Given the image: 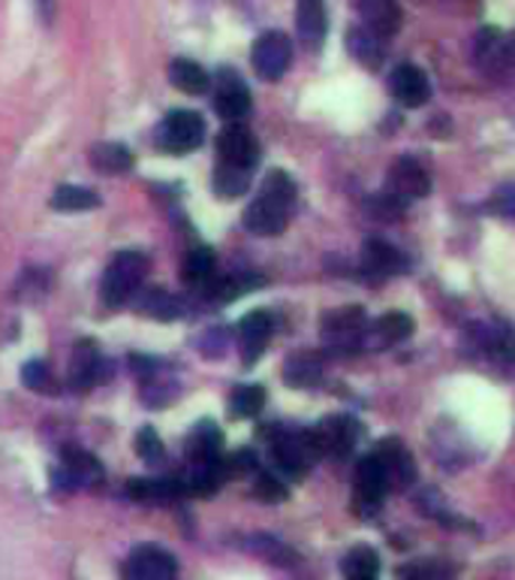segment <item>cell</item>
I'll use <instances>...</instances> for the list:
<instances>
[{"mask_svg":"<svg viewBox=\"0 0 515 580\" xmlns=\"http://www.w3.org/2000/svg\"><path fill=\"white\" fill-rule=\"evenodd\" d=\"M145 272H148V257L143 251H118L112 257L109 267L103 272L99 281V297L106 305H124L133 293L143 284Z\"/></svg>","mask_w":515,"mask_h":580,"instance_id":"cell-1","label":"cell"},{"mask_svg":"<svg viewBox=\"0 0 515 580\" xmlns=\"http://www.w3.org/2000/svg\"><path fill=\"white\" fill-rule=\"evenodd\" d=\"M160 152H169V155H190L197 152L202 139H206V122L199 112L190 110H176L166 115L157 134H154Z\"/></svg>","mask_w":515,"mask_h":580,"instance_id":"cell-2","label":"cell"},{"mask_svg":"<svg viewBox=\"0 0 515 580\" xmlns=\"http://www.w3.org/2000/svg\"><path fill=\"white\" fill-rule=\"evenodd\" d=\"M368 314L362 305H347V309H335V312L323 314L319 321V335L329 342L332 348H362L365 333H368Z\"/></svg>","mask_w":515,"mask_h":580,"instance_id":"cell-3","label":"cell"},{"mask_svg":"<svg viewBox=\"0 0 515 580\" xmlns=\"http://www.w3.org/2000/svg\"><path fill=\"white\" fill-rule=\"evenodd\" d=\"M431 190V176L428 169L419 164L417 157H398L386 176L383 194H389L398 206H410L413 200H422Z\"/></svg>","mask_w":515,"mask_h":580,"instance_id":"cell-4","label":"cell"},{"mask_svg":"<svg viewBox=\"0 0 515 580\" xmlns=\"http://www.w3.org/2000/svg\"><path fill=\"white\" fill-rule=\"evenodd\" d=\"M251 61L256 76L265 79V82H277L290 70V64H293V43H290V37L281 34V31L263 34L253 43Z\"/></svg>","mask_w":515,"mask_h":580,"instance_id":"cell-5","label":"cell"},{"mask_svg":"<svg viewBox=\"0 0 515 580\" xmlns=\"http://www.w3.org/2000/svg\"><path fill=\"white\" fill-rule=\"evenodd\" d=\"M317 447L311 442V433H284L272 438V459L277 463V469H284L293 478L307 475V469L317 459Z\"/></svg>","mask_w":515,"mask_h":580,"instance_id":"cell-6","label":"cell"},{"mask_svg":"<svg viewBox=\"0 0 515 580\" xmlns=\"http://www.w3.org/2000/svg\"><path fill=\"white\" fill-rule=\"evenodd\" d=\"M311 433V442L317 447L319 457H347L356 445V438H359V426L353 417H326V421H319L314 429H307Z\"/></svg>","mask_w":515,"mask_h":580,"instance_id":"cell-7","label":"cell"},{"mask_svg":"<svg viewBox=\"0 0 515 580\" xmlns=\"http://www.w3.org/2000/svg\"><path fill=\"white\" fill-rule=\"evenodd\" d=\"M124 574L130 580H169L178 574V562L164 547L143 545L127 557Z\"/></svg>","mask_w":515,"mask_h":580,"instance_id":"cell-8","label":"cell"},{"mask_svg":"<svg viewBox=\"0 0 515 580\" xmlns=\"http://www.w3.org/2000/svg\"><path fill=\"white\" fill-rule=\"evenodd\" d=\"M386 493H389V480H386L383 466H380L377 454H368L356 466V508H359V514H365V517L377 514Z\"/></svg>","mask_w":515,"mask_h":580,"instance_id":"cell-9","label":"cell"},{"mask_svg":"<svg viewBox=\"0 0 515 580\" xmlns=\"http://www.w3.org/2000/svg\"><path fill=\"white\" fill-rule=\"evenodd\" d=\"M214 110L227 122H242L251 112V91L235 70H220L218 82H214Z\"/></svg>","mask_w":515,"mask_h":580,"instance_id":"cell-10","label":"cell"},{"mask_svg":"<svg viewBox=\"0 0 515 580\" xmlns=\"http://www.w3.org/2000/svg\"><path fill=\"white\" fill-rule=\"evenodd\" d=\"M290 209L286 203L274 200L272 194H263L244 209V227L256 236H277L286 230V221H290Z\"/></svg>","mask_w":515,"mask_h":580,"instance_id":"cell-11","label":"cell"},{"mask_svg":"<svg viewBox=\"0 0 515 580\" xmlns=\"http://www.w3.org/2000/svg\"><path fill=\"white\" fill-rule=\"evenodd\" d=\"M218 160L253 169L256 167V160H260V143H256V136H253L248 127H242V124L223 127L218 136Z\"/></svg>","mask_w":515,"mask_h":580,"instance_id":"cell-12","label":"cell"},{"mask_svg":"<svg viewBox=\"0 0 515 580\" xmlns=\"http://www.w3.org/2000/svg\"><path fill=\"white\" fill-rule=\"evenodd\" d=\"M377 459L386 472V480H389V490H407L413 480H417V466H413V457L401 442L395 438H386L377 445Z\"/></svg>","mask_w":515,"mask_h":580,"instance_id":"cell-13","label":"cell"},{"mask_svg":"<svg viewBox=\"0 0 515 580\" xmlns=\"http://www.w3.org/2000/svg\"><path fill=\"white\" fill-rule=\"evenodd\" d=\"M362 269L371 279H392V276L407 269V257L392 242L371 236V239H365L362 246Z\"/></svg>","mask_w":515,"mask_h":580,"instance_id":"cell-14","label":"cell"},{"mask_svg":"<svg viewBox=\"0 0 515 580\" xmlns=\"http://www.w3.org/2000/svg\"><path fill=\"white\" fill-rule=\"evenodd\" d=\"M389 91H392V97L407 110H419V106H425L428 97H431V82L419 68L413 64H401V68H395V73L389 76Z\"/></svg>","mask_w":515,"mask_h":580,"instance_id":"cell-15","label":"cell"},{"mask_svg":"<svg viewBox=\"0 0 515 580\" xmlns=\"http://www.w3.org/2000/svg\"><path fill=\"white\" fill-rule=\"evenodd\" d=\"M296 28L298 40L307 52L323 49L326 31H329V12L323 7V0H296Z\"/></svg>","mask_w":515,"mask_h":580,"instance_id":"cell-16","label":"cell"},{"mask_svg":"<svg viewBox=\"0 0 515 580\" xmlns=\"http://www.w3.org/2000/svg\"><path fill=\"white\" fill-rule=\"evenodd\" d=\"M55 480L61 490L91 487V484H99V480H103V466H99L91 454H85V450L70 447V450H64V469L57 472Z\"/></svg>","mask_w":515,"mask_h":580,"instance_id":"cell-17","label":"cell"},{"mask_svg":"<svg viewBox=\"0 0 515 580\" xmlns=\"http://www.w3.org/2000/svg\"><path fill=\"white\" fill-rule=\"evenodd\" d=\"M274 321L269 312H251L244 314V321L239 324V348H242L244 366H253L256 360L263 358V351L269 348L272 339Z\"/></svg>","mask_w":515,"mask_h":580,"instance_id":"cell-18","label":"cell"},{"mask_svg":"<svg viewBox=\"0 0 515 580\" xmlns=\"http://www.w3.org/2000/svg\"><path fill=\"white\" fill-rule=\"evenodd\" d=\"M413 333V321H410V314L404 312H386L377 324L368 327V333H365L362 348H374V351H383L389 345H398V342H404Z\"/></svg>","mask_w":515,"mask_h":580,"instance_id":"cell-19","label":"cell"},{"mask_svg":"<svg viewBox=\"0 0 515 580\" xmlns=\"http://www.w3.org/2000/svg\"><path fill=\"white\" fill-rule=\"evenodd\" d=\"M359 15H362L365 28L380 40L398 34V28H401L398 0H359Z\"/></svg>","mask_w":515,"mask_h":580,"instance_id":"cell-20","label":"cell"},{"mask_svg":"<svg viewBox=\"0 0 515 580\" xmlns=\"http://www.w3.org/2000/svg\"><path fill=\"white\" fill-rule=\"evenodd\" d=\"M103 375V358L99 351L91 342H78L76 351H73V360H70V387L73 391H88L94 387Z\"/></svg>","mask_w":515,"mask_h":580,"instance_id":"cell-21","label":"cell"},{"mask_svg":"<svg viewBox=\"0 0 515 580\" xmlns=\"http://www.w3.org/2000/svg\"><path fill=\"white\" fill-rule=\"evenodd\" d=\"M513 43L509 37L501 34V31H483L480 43H476V61L483 70H504L509 61H513Z\"/></svg>","mask_w":515,"mask_h":580,"instance_id":"cell-22","label":"cell"},{"mask_svg":"<svg viewBox=\"0 0 515 580\" xmlns=\"http://www.w3.org/2000/svg\"><path fill=\"white\" fill-rule=\"evenodd\" d=\"M220 447H223L220 426L211 424V421H202V424H197V429L190 433V438H187V459H190V463L218 459Z\"/></svg>","mask_w":515,"mask_h":580,"instance_id":"cell-23","label":"cell"},{"mask_svg":"<svg viewBox=\"0 0 515 580\" xmlns=\"http://www.w3.org/2000/svg\"><path fill=\"white\" fill-rule=\"evenodd\" d=\"M251 173L248 167H235V164H223L218 160V169H214V194L220 200H235L242 197L244 190L251 188Z\"/></svg>","mask_w":515,"mask_h":580,"instance_id":"cell-24","label":"cell"},{"mask_svg":"<svg viewBox=\"0 0 515 580\" xmlns=\"http://www.w3.org/2000/svg\"><path fill=\"white\" fill-rule=\"evenodd\" d=\"M136 309H139L143 314H148V318H154V321H176V318L185 314L181 300H176L172 293H166V290L160 288L145 290L143 300L136 302Z\"/></svg>","mask_w":515,"mask_h":580,"instance_id":"cell-25","label":"cell"},{"mask_svg":"<svg viewBox=\"0 0 515 580\" xmlns=\"http://www.w3.org/2000/svg\"><path fill=\"white\" fill-rule=\"evenodd\" d=\"M340 571L350 580H371L380 574V553L368 545H359L347 550V557L340 559Z\"/></svg>","mask_w":515,"mask_h":580,"instance_id":"cell-26","label":"cell"},{"mask_svg":"<svg viewBox=\"0 0 515 580\" xmlns=\"http://www.w3.org/2000/svg\"><path fill=\"white\" fill-rule=\"evenodd\" d=\"M169 79H172V85H176L178 91H185V94H206L211 85L209 73L199 68L197 61H190V58H178V61H172Z\"/></svg>","mask_w":515,"mask_h":580,"instance_id":"cell-27","label":"cell"},{"mask_svg":"<svg viewBox=\"0 0 515 580\" xmlns=\"http://www.w3.org/2000/svg\"><path fill=\"white\" fill-rule=\"evenodd\" d=\"M323 379V363L311 354H293L284 366V381L296 391H307Z\"/></svg>","mask_w":515,"mask_h":580,"instance_id":"cell-28","label":"cell"},{"mask_svg":"<svg viewBox=\"0 0 515 580\" xmlns=\"http://www.w3.org/2000/svg\"><path fill=\"white\" fill-rule=\"evenodd\" d=\"M214 276V251L206 246L190 248L181 263V279L185 284H197V288H206Z\"/></svg>","mask_w":515,"mask_h":580,"instance_id":"cell-29","label":"cell"},{"mask_svg":"<svg viewBox=\"0 0 515 580\" xmlns=\"http://www.w3.org/2000/svg\"><path fill=\"white\" fill-rule=\"evenodd\" d=\"M91 164L99 169V173H130L133 169V155L127 152V145L122 143H99L94 145L91 152Z\"/></svg>","mask_w":515,"mask_h":580,"instance_id":"cell-30","label":"cell"},{"mask_svg":"<svg viewBox=\"0 0 515 580\" xmlns=\"http://www.w3.org/2000/svg\"><path fill=\"white\" fill-rule=\"evenodd\" d=\"M263 408H265V391L260 387V384H242V387H235V393L230 396V412L232 417H239V421L256 417Z\"/></svg>","mask_w":515,"mask_h":580,"instance_id":"cell-31","label":"cell"},{"mask_svg":"<svg viewBox=\"0 0 515 580\" xmlns=\"http://www.w3.org/2000/svg\"><path fill=\"white\" fill-rule=\"evenodd\" d=\"M347 45H350V52L362 61L365 68H380V61H383L380 37L371 34L368 28H356V31H350V34H347Z\"/></svg>","mask_w":515,"mask_h":580,"instance_id":"cell-32","label":"cell"},{"mask_svg":"<svg viewBox=\"0 0 515 580\" xmlns=\"http://www.w3.org/2000/svg\"><path fill=\"white\" fill-rule=\"evenodd\" d=\"M52 206H55L57 213H85V209H94V206H99V197L88 188H78V185H64V188L55 190V197H52Z\"/></svg>","mask_w":515,"mask_h":580,"instance_id":"cell-33","label":"cell"},{"mask_svg":"<svg viewBox=\"0 0 515 580\" xmlns=\"http://www.w3.org/2000/svg\"><path fill=\"white\" fill-rule=\"evenodd\" d=\"M256 284H263L260 276H232V279H220L214 284H209V297L218 302H232L244 297L248 290H253Z\"/></svg>","mask_w":515,"mask_h":580,"instance_id":"cell-34","label":"cell"},{"mask_svg":"<svg viewBox=\"0 0 515 580\" xmlns=\"http://www.w3.org/2000/svg\"><path fill=\"white\" fill-rule=\"evenodd\" d=\"M22 381L36 393H55V375H52V369L45 366L43 360H31L28 366L22 369Z\"/></svg>","mask_w":515,"mask_h":580,"instance_id":"cell-35","label":"cell"},{"mask_svg":"<svg viewBox=\"0 0 515 580\" xmlns=\"http://www.w3.org/2000/svg\"><path fill=\"white\" fill-rule=\"evenodd\" d=\"M253 493H256V499H263V503H284L290 490H286V484L274 472H260L256 475V484H253Z\"/></svg>","mask_w":515,"mask_h":580,"instance_id":"cell-36","label":"cell"},{"mask_svg":"<svg viewBox=\"0 0 515 580\" xmlns=\"http://www.w3.org/2000/svg\"><path fill=\"white\" fill-rule=\"evenodd\" d=\"M136 454L145 459V463H160L164 459V442H160V435L154 433L151 426H145L136 433Z\"/></svg>","mask_w":515,"mask_h":580,"instance_id":"cell-37","label":"cell"},{"mask_svg":"<svg viewBox=\"0 0 515 580\" xmlns=\"http://www.w3.org/2000/svg\"><path fill=\"white\" fill-rule=\"evenodd\" d=\"M251 547L260 553V557L269 559V562H277V566H290V562H293V550H286L281 541H274V538L269 536L253 538Z\"/></svg>","mask_w":515,"mask_h":580,"instance_id":"cell-38","label":"cell"},{"mask_svg":"<svg viewBox=\"0 0 515 580\" xmlns=\"http://www.w3.org/2000/svg\"><path fill=\"white\" fill-rule=\"evenodd\" d=\"M256 469V454L253 450H235L230 457H223V472H227V478H235V475H248V472Z\"/></svg>","mask_w":515,"mask_h":580,"instance_id":"cell-39","label":"cell"}]
</instances>
